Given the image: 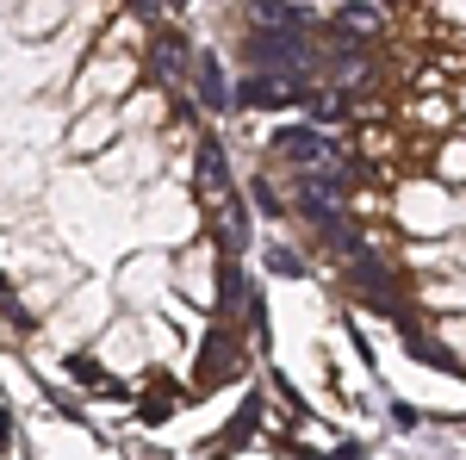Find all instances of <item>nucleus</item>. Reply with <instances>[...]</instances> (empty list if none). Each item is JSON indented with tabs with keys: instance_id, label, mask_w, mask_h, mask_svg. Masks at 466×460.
Masks as SVG:
<instances>
[{
	"instance_id": "obj_1",
	"label": "nucleus",
	"mask_w": 466,
	"mask_h": 460,
	"mask_svg": "<svg viewBox=\"0 0 466 460\" xmlns=\"http://www.w3.org/2000/svg\"><path fill=\"white\" fill-rule=\"evenodd\" d=\"M243 69L268 75H318V32H287V26H255L237 44Z\"/></svg>"
},
{
	"instance_id": "obj_2",
	"label": "nucleus",
	"mask_w": 466,
	"mask_h": 460,
	"mask_svg": "<svg viewBox=\"0 0 466 460\" xmlns=\"http://www.w3.org/2000/svg\"><path fill=\"white\" fill-rule=\"evenodd\" d=\"M268 143H274V162H280V169H292V175L349 169V149H342V138H336L329 125H318V118H287V125H280Z\"/></svg>"
},
{
	"instance_id": "obj_3",
	"label": "nucleus",
	"mask_w": 466,
	"mask_h": 460,
	"mask_svg": "<svg viewBox=\"0 0 466 460\" xmlns=\"http://www.w3.org/2000/svg\"><path fill=\"white\" fill-rule=\"evenodd\" d=\"M392 212H398V230H410V237H448L454 230V199H448L441 180H404Z\"/></svg>"
},
{
	"instance_id": "obj_4",
	"label": "nucleus",
	"mask_w": 466,
	"mask_h": 460,
	"mask_svg": "<svg viewBox=\"0 0 466 460\" xmlns=\"http://www.w3.org/2000/svg\"><path fill=\"white\" fill-rule=\"evenodd\" d=\"M137 87V56H125V50H100V56H81V69H75V94L69 107H94V100H125Z\"/></svg>"
},
{
	"instance_id": "obj_5",
	"label": "nucleus",
	"mask_w": 466,
	"mask_h": 460,
	"mask_svg": "<svg viewBox=\"0 0 466 460\" xmlns=\"http://www.w3.org/2000/svg\"><path fill=\"white\" fill-rule=\"evenodd\" d=\"M125 138V125H118V100H94V107L75 112V125L63 131V149L69 156H100L112 143Z\"/></svg>"
},
{
	"instance_id": "obj_6",
	"label": "nucleus",
	"mask_w": 466,
	"mask_h": 460,
	"mask_svg": "<svg viewBox=\"0 0 466 460\" xmlns=\"http://www.w3.org/2000/svg\"><path fill=\"white\" fill-rule=\"evenodd\" d=\"M218 249L212 243H199V249H187V255H180V268H175V286L180 292H187V299H199V305H212L218 299Z\"/></svg>"
},
{
	"instance_id": "obj_7",
	"label": "nucleus",
	"mask_w": 466,
	"mask_h": 460,
	"mask_svg": "<svg viewBox=\"0 0 466 460\" xmlns=\"http://www.w3.org/2000/svg\"><path fill=\"white\" fill-rule=\"evenodd\" d=\"M75 0H13V37L19 44H37L44 32H56L63 19H69Z\"/></svg>"
},
{
	"instance_id": "obj_8",
	"label": "nucleus",
	"mask_w": 466,
	"mask_h": 460,
	"mask_svg": "<svg viewBox=\"0 0 466 460\" xmlns=\"http://www.w3.org/2000/svg\"><path fill=\"white\" fill-rule=\"evenodd\" d=\"M193 175H199V193H206V206L230 199V162H224L218 138H199V149H193Z\"/></svg>"
},
{
	"instance_id": "obj_9",
	"label": "nucleus",
	"mask_w": 466,
	"mask_h": 460,
	"mask_svg": "<svg viewBox=\"0 0 466 460\" xmlns=\"http://www.w3.org/2000/svg\"><path fill=\"white\" fill-rule=\"evenodd\" d=\"M187 81H193V94H199L212 112H230V107H237V100H230V87H224V69H218L212 50H193V69H187Z\"/></svg>"
},
{
	"instance_id": "obj_10",
	"label": "nucleus",
	"mask_w": 466,
	"mask_h": 460,
	"mask_svg": "<svg viewBox=\"0 0 466 460\" xmlns=\"http://www.w3.org/2000/svg\"><path fill=\"white\" fill-rule=\"evenodd\" d=\"M162 112H168V100H162L156 87H131V94L118 100V125H125V138H137L144 125H162Z\"/></svg>"
},
{
	"instance_id": "obj_11",
	"label": "nucleus",
	"mask_w": 466,
	"mask_h": 460,
	"mask_svg": "<svg viewBox=\"0 0 466 460\" xmlns=\"http://www.w3.org/2000/svg\"><path fill=\"white\" fill-rule=\"evenodd\" d=\"M261 26H287V32H318V13L305 0H255L249 6Z\"/></svg>"
},
{
	"instance_id": "obj_12",
	"label": "nucleus",
	"mask_w": 466,
	"mask_h": 460,
	"mask_svg": "<svg viewBox=\"0 0 466 460\" xmlns=\"http://www.w3.org/2000/svg\"><path fill=\"white\" fill-rule=\"evenodd\" d=\"M417 299H423L430 312H466V274H461V281H423V286H417Z\"/></svg>"
},
{
	"instance_id": "obj_13",
	"label": "nucleus",
	"mask_w": 466,
	"mask_h": 460,
	"mask_svg": "<svg viewBox=\"0 0 466 460\" xmlns=\"http://www.w3.org/2000/svg\"><path fill=\"white\" fill-rule=\"evenodd\" d=\"M435 169H441V180H454V187H466V138H448V143H441Z\"/></svg>"
},
{
	"instance_id": "obj_14",
	"label": "nucleus",
	"mask_w": 466,
	"mask_h": 460,
	"mask_svg": "<svg viewBox=\"0 0 466 460\" xmlns=\"http://www.w3.org/2000/svg\"><path fill=\"white\" fill-rule=\"evenodd\" d=\"M261 261H268L274 274H287V281H299V274H305V261H299L287 243H268V249H261Z\"/></svg>"
},
{
	"instance_id": "obj_15",
	"label": "nucleus",
	"mask_w": 466,
	"mask_h": 460,
	"mask_svg": "<svg viewBox=\"0 0 466 460\" xmlns=\"http://www.w3.org/2000/svg\"><path fill=\"white\" fill-rule=\"evenodd\" d=\"M441 349L466 361V312H448V323H441Z\"/></svg>"
},
{
	"instance_id": "obj_16",
	"label": "nucleus",
	"mask_w": 466,
	"mask_h": 460,
	"mask_svg": "<svg viewBox=\"0 0 466 460\" xmlns=\"http://www.w3.org/2000/svg\"><path fill=\"white\" fill-rule=\"evenodd\" d=\"M410 261H417V268H441V261H454V249H448V243H417V249H410Z\"/></svg>"
},
{
	"instance_id": "obj_17",
	"label": "nucleus",
	"mask_w": 466,
	"mask_h": 460,
	"mask_svg": "<svg viewBox=\"0 0 466 460\" xmlns=\"http://www.w3.org/2000/svg\"><path fill=\"white\" fill-rule=\"evenodd\" d=\"M448 249H454V261H461V268H466V237H461V243H448Z\"/></svg>"
},
{
	"instance_id": "obj_18",
	"label": "nucleus",
	"mask_w": 466,
	"mask_h": 460,
	"mask_svg": "<svg viewBox=\"0 0 466 460\" xmlns=\"http://www.w3.org/2000/svg\"><path fill=\"white\" fill-rule=\"evenodd\" d=\"M454 224H466V193H461V206H454Z\"/></svg>"
},
{
	"instance_id": "obj_19",
	"label": "nucleus",
	"mask_w": 466,
	"mask_h": 460,
	"mask_svg": "<svg viewBox=\"0 0 466 460\" xmlns=\"http://www.w3.org/2000/svg\"><path fill=\"white\" fill-rule=\"evenodd\" d=\"M168 6H187V0H168Z\"/></svg>"
}]
</instances>
